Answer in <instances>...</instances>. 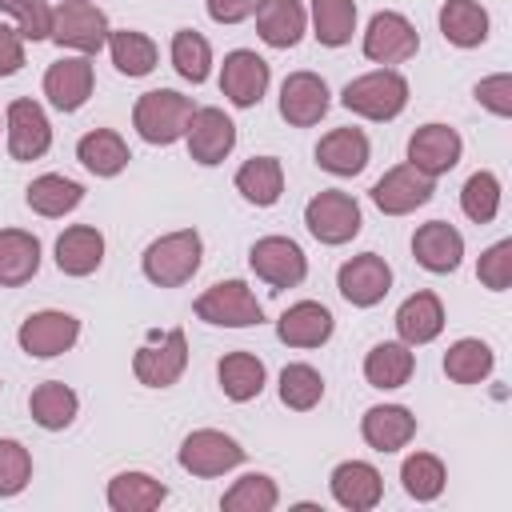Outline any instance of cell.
Listing matches in <instances>:
<instances>
[{"label":"cell","instance_id":"obj_16","mask_svg":"<svg viewBox=\"0 0 512 512\" xmlns=\"http://www.w3.org/2000/svg\"><path fill=\"white\" fill-rule=\"evenodd\" d=\"M220 92L236 104V108H252L260 104V96L268 92V60L248 52V48H236L224 56V68H220Z\"/></svg>","mask_w":512,"mask_h":512},{"label":"cell","instance_id":"obj_44","mask_svg":"<svg viewBox=\"0 0 512 512\" xmlns=\"http://www.w3.org/2000/svg\"><path fill=\"white\" fill-rule=\"evenodd\" d=\"M460 208L472 224H488L500 212V180L492 172H472L460 192Z\"/></svg>","mask_w":512,"mask_h":512},{"label":"cell","instance_id":"obj_14","mask_svg":"<svg viewBox=\"0 0 512 512\" xmlns=\"http://www.w3.org/2000/svg\"><path fill=\"white\" fill-rule=\"evenodd\" d=\"M420 48V36L416 28L400 16V12H376L368 20V32H364V56L376 60V64H404L412 60Z\"/></svg>","mask_w":512,"mask_h":512},{"label":"cell","instance_id":"obj_19","mask_svg":"<svg viewBox=\"0 0 512 512\" xmlns=\"http://www.w3.org/2000/svg\"><path fill=\"white\" fill-rule=\"evenodd\" d=\"M412 256L420 268L436 272V276H448L460 268V256H464V236L448 224V220H428L416 228L412 236Z\"/></svg>","mask_w":512,"mask_h":512},{"label":"cell","instance_id":"obj_29","mask_svg":"<svg viewBox=\"0 0 512 512\" xmlns=\"http://www.w3.org/2000/svg\"><path fill=\"white\" fill-rule=\"evenodd\" d=\"M76 160H80L92 176H116V172L128 168V144H124L120 132H112V128H92V132L80 136Z\"/></svg>","mask_w":512,"mask_h":512},{"label":"cell","instance_id":"obj_41","mask_svg":"<svg viewBox=\"0 0 512 512\" xmlns=\"http://www.w3.org/2000/svg\"><path fill=\"white\" fill-rule=\"evenodd\" d=\"M400 480H404V492L412 500H436L444 492V464L432 456V452H412L404 464H400Z\"/></svg>","mask_w":512,"mask_h":512},{"label":"cell","instance_id":"obj_37","mask_svg":"<svg viewBox=\"0 0 512 512\" xmlns=\"http://www.w3.org/2000/svg\"><path fill=\"white\" fill-rule=\"evenodd\" d=\"M108 52H112L116 72L124 76H148L156 68V44L144 32H132V28L108 32Z\"/></svg>","mask_w":512,"mask_h":512},{"label":"cell","instance_id":"obj_46","mask_svg":"<svg viewBox=\"0 0 512 512\" xmlns=\"http://www.w3.org/2000/svg\"><path fill=\"white\" fill-rule=\"evenodd\" d=\"M8 16H16V32L24 40H48L52 32V8L48 0H0Z\"/></svg>","mask_w":512,"mask_h":512},{"label":"cell","instance_id":"obj_25","mask_svg":"<svg viewBox=\"0 0 512 512\" xmlns=\"http://www.w3.org/2000/svg\"><path fill=\"white\" fill-rule=\"evenodd\" d=\"M104 260V236L92 224H72L56 240V268L64 276H92Z\"/></svg>","mask_w":512,"mask_h":512},{"label":"cell","instance_id":"obj_30","mask_svg":"<svg viewBox=\"0 0 512 512\" xmlns=\"http://www.w3.org/2000/svg\"><path fill=\"white\" fill-rule=\"evenodd\" d=\"M236 192L256 204V208H272L284 192V168L276 156H252L248 164H240L236 172Z\"/></svg>","mask_w":512,"mask_h":512},{"label":"cell","instance_id":"obj_28","mask_svg":"<svg viewBox=\"0 0 512 512\" xmlns=\"http://www.w3.org/2000/svg\"><path fill=\"white\" fill-rule=\"evenodd\" d=\"M40 268V240L24 228H0V288L28 284Z\"/></svg>","mask_w":512,"mask_h":512},{"label":"cell","instance_id":"obj_5","mask_svg":"<svg viewBox=\"0 0 512 512\" xmlns=\"http://www.w3.org/2000/svg\"><path fill=\"white\" fill-rule=\"evenodd\" d=\"M196 316L220 328H252L264 320V308L244 280H220L196 296Z\"/></svg>","mask_w":512,"mask_h":512},{"label":"cell","instance_id":"obj_6","mask_svg":"<svg viewBox=\"0 0 512 512\" xmlns=\"http://www.w3.org/2000/svg\"><path fill=\"white\" fill-rule=\"evenodd\" d=\"M304 224H308V232H312L320 244H348V240L360 232L364 220H360V204H356L348 192L324 188V192H316V196L308 200Z\"/></svg>","mask_w":512,"mask_h":512},{"label":"cell","instance_id":"obj_20","mask_svg":"<svg viewBox=\"0 0 512 512\" xmlns=\"http://www.w3.org/2000/svg\"><path fill=\"white\" fill-rule=\"evenodd\" d=\"M328 488H332V500L340 508H352V512H368L384 496V480H380V472L368 460H344V464H336Z\"/></svg>","mask_w":512,"mask_h":512},{"label":"cell","instance_id":"obj_9","mask_svg":"<svg viewBox=\"0 0 512 512\" xmlns=\"http://www.w3.org/2000/svg\"><path fill=\"white\" fill-rule=\"evenodd\" d=\"M248 264L272 288H296L308 276V260H304L300 244L288 240V236H264V240H256L252 252H248Z\"/></svg>","mask_w":512,"mask_h":512},{"label":"cell","instance_id":"obj_32","mask_svg":"<svg viewBox=\"0 0 512 512\" xmlns=\"http://www.w3.org/2000/svg\"><path fill=\"white\" fill-rule=\"evenodd\" d=\"M440 32L456 48H476L488 40V12L476 0H444L440 8Z\"/></svg>","mask_w":512,"mask_h":512},{"label":"cell","instance_id":"obj_50","mask_svg":"<svg viewBox=\"0 0 512 512\" xmlns=\"http://www.w3.org/2000/svg\"><path fill=\"white\" fill-rule=\"evenodd\" d=\"M256 4L260 0H208V16L216 24H240V20H248L256 12Z\"/></svg>","mask_w":512,"mask_h":512},{"label":"cell","instance_id":"obj_13","mask_svg":"<svg viewBox=\"0 0 512 512\" xmlns=\"http://www.w3.org/2000/svg\"><path fill=\"white\" fill-rule=\"evenodd\" d=\"M460 152H464V140L456 128L448 124H424L408 136V164L420 168L424 176H444L460 164Z\"/></svg>","mask_w":512,"mask_h":512},{"label":"cell","instance_id":"obj_2","mask_svg":"<svg viewBox=\"0 0 512 512\" xmlns=\"http://www.w3.org/2000/svg\"><path fill=\"white\" fill-rule=\"evenodd\" d=\"M196 104L192 96L176 92V88H152L136 100L132 108V124L136 132L148 140V144H176L184 132H188V120H192Z\"/></svg>","mask_w":512,"mask_h":512},{"label":"cell","instance_id":"obj_18","mask_svg":"<svg viewBox=\"0 0 512 512\" xmlns=\"http://www.w3.org/2000/svg\"><path fill=\"white\" fill-rule=\"evenodd\" d=\"M328 84L316 76V72H292L280 88V116L292 124V128H312L324 120L328 112Z\"/></svg>","mask_w":512,"mask_h":512},{"label":"cell","instance_id":"obj_17","mask_svg":"<svg viewBox=\"0 0 512 512\" xmlns=\"http://www.w3.org/2000/svg\"><path fill=\"white\" fill-rule=\"evenodd\" d=\"M52 144V124L36 100L8 104V156L12 160H40Z\"/></svg>","mask_w":512,"mask_h":512},{"label":"cell","instance_id":"obj_43","mask_svg":"<svg viewBox=\"0 0 512 512\" xmlns=\"http://www.w3.org/2000/svg\"><path fill=\"white\" fill-rule=\"evenodd\" d=\"M324 396V376L312 368V364H288L280 372V400L296 412H308L316 408Z\"/></svg>","mask_w":512,"mask_h":512},{"label":"cell","instance_id":"obj_4","mask_svg":"<svg viewBox=\"0 0 512 512\" xmlns=\"http://www.w3.org/2000/svg\"><path fill=\"white\" fill-rule=\"evenodd\" d=\"M108 16L92 4V0H60L52 8V32L48 40H56L60 48H72L80 56H96L108 44Z\"/></svg>","mask_w":512,"mask_h":512},{"label":"cell","instance_id":"obj_31","mask_svg":"<svg viewBox=\"0 0 512 512\" xmlns=\"http://www.w3.org/2000/svg\"><path fill=\"white\" fill-rule=\"evenodd\" d=\"M76 408H80L76 392H72L68 384H60V380H44V384H36L32 396H28L32 420H36L40 428H48V432L68 428V424L76 420Z\"/></svg>","mask_w":512,"mask_h":512},{"label":"cell","instance_id":"obj_8","mask_svg":"<svg viewBox=\"0 0 512 512\" xmlns=\"http://www.w3.org/2000/svg\"><path fill=\"white\" fill-rule=\"evenodd\" d=\"M240 460H244V448L232 436L216 432V428H196L180 444V468L192 472V476H204V480L208 476H224Z\"/></svg>","mask_w":512,"mask_h":512},{"label":"cell","instance_id":"obj_3","mask_svg":"<svg viewBox=\"0 0 512 512\" xmlns=\"http://www.w3.org/2000/svg\"><path fill=\"white\" fill-rule=\"evenodd\" d=\"M340 104L364 120H392L404 112L408 104V80L392 68H376V72H364L356 80L344 84L340 92Z\"/></svg>","mask_w":512,"mask_h":512},{"label":"cell","instance_id":"obj_10","mask_svg":"<svg viewBox=\"0 0 512 512\" xmlns=\"http://www.w3.org/2000/svg\"><path fill=\"white\" fill-rule=\"evenodd\" d=\"M336 288H340V296H344L348 304L372 308V304H380V300L388 296V288H392V268H388L384 256L360 252V256H352V260L340 264Z\"/></svg>","mask_w":512,"mask_h":512},{"label":"cell","instance_id":"obj_39","mask_svg":"<svg viewBox=\"0 0 512 512\" xmlns=\"http://www.w3.org/2000/svg\"><path fill=\"white\" fill-rule=\"evenodd\" d=\"M312 28L324 48H340L356 32V4L352 0H312Z\"/></svg>","mask_w":512,"mask_h":512},{"label":"cell","instance_id":"obj_21","mask_svg":"<svg viewBox=\"0 0 512 512\" xmlns=\"http://www.w3.org/2000/svg\"><path fill=\"white\" fill-rule=\"evenodd\" d=\"M44 96L60 112L84 108V100L92 96V60L88 56H64V60H56L44 72Z\"/></svg>","mask_w":512,"mask_h":512},{"label":"cell","instance_id":"obj_26","mask_svg":"<svg viewBox=\"0 0 512 512\" xmlns=\"http://www.w3.org/2000/svg\"><path fill=\"white\" fill-rule=\"evenodd\" d=\"M440 328H444V304H440L436 292H412V296L396 308V332H400V340H404L408 348L436 340Z\"/></svg>","mask_w":512,"mask_h":512},{"label":"cell","instance_id":"obj_7","mask_svg":"<svg viewBox=\"0 0 512 512\" xmlns=\"http://www.w3.org/2000/svg\"><path fill=\"white\" fill-rule=\"evenodd\" d=\"M184 368H188V340H184V328H168L160 340L136 348V356H132V372H136V380L148 384V388H168V384H176V380L184 376Z\"/></svg>","mask_w":512,"mask_h":512},{"label":"cell","instance_id":"obj_12","mask_svg":"<svg viewBox=\"0 0 512 512\" xmlns=\"http://www.w3.org/2000/svg\"><path fill=\"white\" fill-rule=\"evenodd\" d=\"M76 336H80V320H76L72 312H56V308L32 312V316L20 324V332H16L20 348H24L28 356H36V360H48V356L68 352V348L76 344Z\"/></svg>","mask_w":512,"mask_h":512},{"label":"cell","instance_id":"obj_24","mask_svg":"<svg viewBox=\"0 0 512 512\" xmlns=\"http://www.w3.org/2000/svg\"><path fill=\"white\" fill-rule=\"evenodd\" d=\"M304 4L300 0H260L256 4V32L268 48H296L304 36Z\"/></svg>","mask_w":512,"mask_h":512},{"label":"cell","instance_id":"obj_42","mask_svg":"<svg viewBox=\"0 0 512 512\" xmlns=\"http://www.w3.org/2000/svg\"><path fill=\"white\" fill-rule=\"evenodd\" d=\"M172 68H176L184 80L204 84V80H208V68H212V48H208V40H204L200 32H192V28H180V32L172 36Z\"/></svg>","mask_w":512,"mask_h":512},{"label":"cell","instance_id":"obj_11","mask_svg":"<svg viewBox=\"0 0 512 512\" xmlns=\"http://www.w3.org/2000/svg\"><path fill=\"white\" fill-rule=\"evenodd\" d=\"M428 200H432V176H424L412 164H396L372 184V204L384 216H408Z\"/></svg>","mask_w":512,"mask_h":512},{"label":"cell","instance_id":"obj_23","mask_svg":"<svg viewBox=\"0 0 512 512\" xmlns=\"http://www.w3.org/2000/svg\"><path fill=\"white\" fill-rule=\"evenodd\" d=\"M276 336L288 348H320L332 336V312L316 300H300L276 320Z\"/></svg>","mask_w":512,"mask_h":512},{"label":"cell","instance_id":"obj_15","mask_svg":"<svg viewBox=\"0 0 512 512\" xmlns=\"http://www.w3.org/2000/svg\"><path fill=\"white\" fill-rule=\"evenodd\" d=\"M184 140H188V156L196 164L212 168V164H220L236 148V124L220 108H196L192 120H188Z\"/></svg>","mask_w":512,"mask_h":512},{"label":"cell","instance_id":"obj_33","mask_svg":"<svg viewBox=\"0 0 512 512\" xmlns=\"http://www.w3.org/2000/svg\"><path fill=\"white\" fill-rule=\"evenodd\" d=\"M164 496H168V488L148 472H120L108 484V504L116 512H152L164 504Z\"/></svg>","mask_w":512,"mask_h":512},{"label":"cell","instance_id":"obj_45","mask_svg":"<svg viewBox=\"0 0 512 512\" xmlns=\"http://www.w3.org/2000/svg\"><path fill=\"white\" fill-rule=\"evenodd\" d=\"M32 480V456L20 440H0V496L24 492Z\"/></svg>","mask_w":512,"mask_h":512},{"label":"cell","instance_id":"obj_35","mask_svg":"<svg viewBox=\"0 0 512 512\" xmlns=\"http://www.w3.org/2000/svg\"><path fill=\"white\" fill-rule=\"evenodd\" d=\"M216 376H220L224 396L244 404V400H256L260 388H264V360H256L252 352H228L216 364Z\"/></svg>","mask_w":512,"mask_h":512},{"label":"cell","instance_id":"obj_49","mask_svg":"<svg viewBox=\"0 0 512 512\" xmlns=\"http://www.w3.org/2000/svg\"><path fill=\"white\" fill-rule=\"evenodd\" d=\"M24 68V36L0 24V76H16Z\"/></svg>","mask_w":512,"mask_h":512},{"label":"cell","instance_id":"obj_1","mask_svg":"<svg viewBox=\"0 0 512 512\" xmlns=\"http://www.w3.org/2000/svg\"><path fill=\"white\" fill-rule=\"evenodd\" d=\"M200 256H204V244H200L196 228L168 232V236H160V240H152L144 248V276L156 288H180V284H188L196 276Z\"/></svg>","mask_w":512,"mask_h":512},{"label":"cell","instance_id":"obj_38","mask_svg":"<svg viewBox=\"0 0 512 512\" xmlns=\"http://www.w3.org/2000/svg\"><path fill=\"white\" fill-rule=\"evenodd\" d=\"M492 364H496L492 360V348L484 340H476V336H464V340H456L444 352V372L456 384H480L492 372Z\"/></svg>","mask_w":512,"mask_h":512},{"label":"cell","instance_id":"obj_27","mask_svg":"<svg viewBox=\"0 0 512 512\" xmlns=\"http://www.w3.org/2000/svg\"><path fill=\"white\" fill-rule=\"evenodd\" d=\"M316 164L332 176H356L368 164V136L360 128H332L316 144Z\"/></svg>","mask_w":512,"mask_h":512},{"label":"cell","instance_id":"obj_22","mask_svg":"<svg viewBox=\"0 0 512 512\" xmlns=\"http://www.w3.org/2000/svg\"><path fill=\"white\" fill-rule=\"evenodd\" d=\"M360 436L376 452H396L416 436V416L404 404H376L360 420Z\"/></svg>","mask_w":512,"mask_h":512},{"label":"cell","instance_id":"obj_36","mask_svg":"<svg viewBox=\"0 0 512 512\" xmlns=\"http://www.w3.org/2000/svg\"><path fill=\"white\" fill-rule=\"evenodd\" d=\"M28 208L32 212H40V216H64V212H72L80 200H84V188L76 184V180H68V176H56V172H44V176H36L32 184H28Z\"/></svg>","mask_w":512,"mask_h":512},{"label":"cell","instance_id":"obj_48","mask_svg":"<svg viewBox=\"0 0 512 512\" xmlns=\"http://www.w3.org/2000/svg\"><path fill=\"white\" fill-rule=\"evenodd\" d=\"M476 100L488 112H496V116H512V76L508 72H496V76L480 80L476 84Z\"/></svg>","mask_w":512,"mask_h":512},{"label":"cell","instance_id":"obj_47","mask_svg":"<svg viewBox=\"0 0 512 512\" xmlns=\"http://www.w3.org/2000/svg\"><path fill=\"white\" fill-rule=\"evenodd\" d=\"M476 276H480V284H484V288L504 292V288L512 284V240H496L488 252H480Z\"/></svg>","mask_w":512,"mask_h":512},{"label":"cell","instance_id":"obj_40","mask_svg":"<svg viewBox=\"0 0 512 512\" xmlns=\"http://www.w3.org/2000/svg\"><path fill=\"white\" fill-rule=\"evenodd\" d=\"M276 500H280L276 480L264 476V472H248V476H240V480L224 492L220 508H224V512H272Z\"/></svg>","mask_w":512,"mask_h":512},{"label":"cell","instance_id":"obj_34","mask_svg":"<svg viewBox=\"0 0 512 512\" xmlns=\"http://www.w3.org/2000/svg\"><path fill=\"white\" fill-rule=\"evenodd\" d=\"M412 348L404 340H384L364 356V376L372 388H400L412 376Z\"/></svg>","mask_w":512,"mask_h":512}]
</instances>
